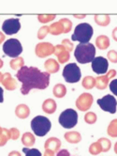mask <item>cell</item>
<instances>
[{
	"label": "cell",
	"mask_w": 117,
	"mask_h": 156,
	"mask_svg": "<svg viewBox=\"0 0 117 156\" xmlns=\"http://www.w3.org/2000/svg\"><path fill=\"white\" fill-rule=\"evenodd\" d=\"M17 79L22 83L21 92L27 95L31 90H45L50 84V73H42L36 67H23L16 73Z\"/></svg>",
	"instance_id": "6da1fadb"
},
{
	"label": "cell",
	"mask_w": 117,
	"mask_h": 156,
	"mask_svg": "<svg viewBox=\"0 0 117 156\" xmlns=\"http://www.w3.org/2000/svg\"><path fill=\"white\" fill-rule=\"evenodd\" d=\"M74 55L77 61L81 64L92 62L95 59V47L92 43H79L76 46Z\"/></svg>",
	"instance_id": "7a4b0ae2"
},
{
	"label": "cell",
	"mask_w": 117,
	"mask_h": 156,
	"mask_svg": "<svg viewBox=\"0 0 117 156\" xmlns=\"http://www.w3.org/2000/svg\"><path fill=\"white\" fill-rule=\"evenodd\" d=\"M52 123L48 118L37 116L31 120V129L37 136H44L51 130Z\"/></svg>",
	"instance_id": "3957f363"
},
{
	"label": "cell",
	"mask_w": 117,
	"mask_h": 156,
	"mask_svg": "<svg viewBox=\"0 0 117 156\" xmlns=\"http://www.w3.org/2000/svg\"><path fill=\"white\" fill-rule=\"evenodd\" d=\"M93 27L89 24L82 23L75 27L71 39L72 41H77L80 43H88L93 36Z\"/></svg>",
	"instance_id": "277c9868"
},
{
	"label": "cell",
	"mask_w": 117,
	"mask_h": 156,
	"mask_svg": "<svg viewBox=\"0 0 117 156\" xmlns=\"http://www.w3.org/2000/svg\"><path fill=\"white\" fill-rule=\"evenodd\" d=\"M59 123L65 129H71L76 126L78 122V114L74 109L69 108L60 114L59 116Z\"/></svg>",
	"instance_id": "5b68a950"
},
{
	"label": "cell",
	"mask_w": 117,
	"mask_h": 156,
	"mask_svg": "<svg viewBox=\"0 0 117 156\" xmlns=\"http://www.w3.org/2000/svg\"><path fill=\"white\" fill-rule=\"evenodd\" d=\"M3 52L8 57L16 58L23 52V46L17 39H8L3 44Z\"/></svg>",
	"instance_id": "8992f818"
},
{
	"label": "cell",
	"mask_w": 117,
	"mask_h": 156,
	"mask_svg": "<svg viewBox=\"0 0 117 156\" xmlns=\"http://www.w3.org/2000/svg\"><path fill=\"white\" fill-rule=\"evenodd\" d=\"M64 79L68 83H77L82 77L81 70L76 63H69L65 66L62 73Z\"/></svg>",
	"instance_id": "52a82bcc"
},
{
	"label": "cell",
	"mask_w": 117,
	"mask_h": 156,
	"mask_svg": "<svg viewBox=\"0 0 117 156\" xmlns=\"http://www.w3.org/2000/svg\"><path fill=\"white\" fill-rule=\"evenodd\" d=\"M98 105L103 111H106V112H109L111 114H114L116 112L117 101L112 95L108 94L101 99H99Z\"/></svg>",
	"instance_id": "ba28073f"
},
{
	"label": "cell",
	"mask_w": 117,
	"mask_h": 156,
	"mask_svg": "<svg viewBox=\"0 0 117 156\" xmlns=\"http://www.w3.org/2000/svg\"><path fill=\"white\" fill-rule=\"evenodd\" d=\"M35 54L38 58H46L55 54V46L51 42H39L35 48Z\"/></svg>",
	"instance_id": "9c48e42d"
},
{
	"label": "cell",
	"mask_w": 117,
	"mask_h": 156,
	"mask_svg": "<svg viewBox=\"0 0 117 156\" xmlns=\"http://www.w3.org/2000/svg\"><path fill=\"white\" fill-rule=\"evenodd\" d=\"M20 28H21L20 20L17 18L8 19L6 21H4V23L2 25V30L7 35L16 34V33L20 30Z\"/></svg>",
	"instance_id": "30bf717a"
},
{
	"label": "cell",
	"mask_w": 117,
	"mask_h": 156,
	"mask_svg": "<svg viewBox=\"0 0 117 156\" xmlns=\"http://www.w3.org/2000/svg\"><path fill=\"white\" fill-rule=\"evenodd\" d=\"M109 68V62L103 57L95 58L92 61V70L98 74H104L108 72Z\"/></svg>",
	"instance_id": "8fae6325"
},
{
	"label": "cell",
	"mask_w": 117,
	"mask_h": 156,
	"mask_svg": "<svg viewBox=\"0 0 117 156\" xmlns=\"http://www.w3.org/2000/svg\"><path fill=\"white\" fill-rule=\"evenodd\" d=\"M93 96L90 93H82L76 100V106L80 111H87L93 104Z\"/></svg>",
	"instance_id": "7c38bea8"
},
{
	"label": "cell",
	"mask_w": 117,
	"mask_h": 156,
	"mask_svg": "<svg viewBox=\"0 0 117 156\" xmlns=\"http://www.w3.org/2000/svg\"><path fill=\"white\" fill-rule=\"evenodd\" d=\"M114 76H116V72L114 70H110V72H108L106 75L97 77L95 78V87L100 90H105L108 87L110 80L112 79Z\"/></svg>",
	"instance_id": "4fadbf2b"
},
{
	"label": "cell",
	"mask_w": 117,
	"mask_h": 156,
	"mask_svg": "<svg viewBox=\"0 0 117 156\" xmlns=\"http://www.w3.org/2000/svg\"><path fill=\"white\" fill-rule=\"evenodd\" d=\"M55 55L57 57V59L61 64L69 60V52L62 44L55 46Z\"/></svg>",
	"instance_id": "5bb4252c"
},
{
	"label": "cell",
	"mask_w": 117,
	"mask_h": 156,
	"mask_svg": "<svg viewBox=\"0 0 117 156\" xmlns=\"http://www.w3.org/2000/svg\"><path fill=\"white\" fill-rule=\"evenodd\" d=\"M1 83L3 84V86L5 87V88H6L7 90L12 91V90H16V87H17L16 80L12 76V74H10L9 73H5L3 74Z\"/></svg>",
	"instance_id": "9a60e30c"
},
{
	"label": "cell",
	"mask_w": 117,
	"mask_h": 156,
	"mask_svg": "<svg viewBox=\"0 0 117 156\" xmlns=\"http://www.w3.org/2000/svg\"><path fill=\"white\" fill-rule=\"evenodd\" d=\"M61 148V141L60 139L56 137H50L46 140L44 144V149L45 151H59Z\"/></svg>",
	"instance_id": "2e32d148"
},
{
	"label": "cell",
	"mask_w": 117,
	"mask_h": 156,
	"mask_svg": "<svg viewBox=\"0 0 117 156\" xmlns=\"http://www.w3.org/2000/svg\"><path fill=\"white\" fill-rule=\"evenodd\" d=\"M42 110L44 111L46 114H54L56 110V103L55 100L52 99H47L42 104Z\"/></svg>",
	"instance_id": "e0dca14e"
},
{
	"label": "cell",
	"mask_w": 117,
	"mask_h": 156,
	"mask_svg": "<svg viewBox=\"0 0 117 156\" xmlns=\"http://www.w3.org/2000/svg\"><path fill=\"white\" fill-rule=\"evenodd\" d=\"M65 139L70 143V144H77L82 140V136L81 133L77 131H70V132H67L64 136Z\"/></svg>",
	"instance_id": "ac0fdd59"
},
{
	"label": "cell",
	"mask_w": 117,
	"mask_h": 156,
	"mask_svg": "<svg viewBox=\"0 0 117 156\" xmlns=\"http://www.w3.org/2000/svg\"><path fill=\"white\" fill-rule=\"evenodd\" d=\"M44 67L48 73H55L59 71V63L54 58L47 59L44 63Z\"/></svg>",
	"instance_id": "d6986e66"
},
{
	"label": "cell",
	"mask_w": 117,
	"mask_h": 156,
	"mask_svg": "<svg viewBox=\"0 0 117 156\" xmlns=\"http://www.w3.org/2000/svg\"><path fill=\"white\" fill-rule=\"evenodd\" d=\"M15 114L19 119H25L30 115V109L26 105H19L15 108Z\"/></svg>",
	"instance_id": "ffe728a7"
},
{
	"label": "cell",
	"mask_w": 117,
	"mask_h": 156,
	"mask_svg": "<svg viewBox=\"0 0 117 156\" xmlns=\"http://www.w3.org/2000/svg\"><path fill=\"white\" fill-rule=\"evenodd\" d=\"M110 39L105 35H100L95 39V46L100 50L107 49L110 46Z\"/></svg>",
	"instance_id": "44dd1931"
},
{
	"label": "cell",
	"mask_w": 117,
	"mask_h": 156,
	"mask_svg": "<svg viewBox=\"0 0 117 156\" xmlns=\"http://www.w3.org/2000/svg\"><path fill=\"white\" fill-rule=\"evenodd\" d=\"M35 142H36V138H35V136L33 135V133L27 132V133H25L23 135L22 143L25 145V146H26L27 148L33 146V145L35 144Z\"/></svg>",
	"instance_id": "7402d4cb"
},
{
	"label": "cell",
	"mask_w": 117,
	"mask_h": 156,
	"mask_svg": "<svg viewBox=\"0 0 117 156\" xmlns=\"http://www.w3.org/2000/svg\"><path fill=\"white\" fill-rule=\"evenodd\" d=\"M52 92H54L55 97L59 98V99L63 98V97H65V95L67 94V87L64 86L63 84H56L54 87Z\"/></svg>",
	"instance_id": "603a6c76"
},
{
	"label": "cell",
	"mask_w": 117,
	"mask_h": 156,
	"mask_svg": "<svg viewBox=\"0 0 117 156\" xmlns=\"http://www.w3.org/2000/svg\"><path fill=\"white\" fill-rule=\"evenodd\" d=\"M94 20L99 26H101V27H107L110 24V22H111L110 15H107V14H106V15L97 14V15H95Z\"/></svg>",
	"instance_id": "cb8c5ba5"
},
{
	"label": "cell",
	"mask_w": 117,
	"mask_h": 156,
	"mask_svg": "<svg viewBox=\"0 0 117 156\" xmlns=\"http://www.w3.org/2000/svg\"><path fill=\"white\" fill-rule=\"evenodd\" d=\"M64 33V28H63V26L60 22H56V23H54L50 26V34L52 35H60Z\"/></svg>",
	"instance_id": "d4e9b609"
},
{
	"label": "cell",
	"mask_w": 117,
	"mask_h": 156,
	"mask_svg": "<svg viewBox=\"0 0 117 156\" xmlns=\"http://www.w3.org/2000/svg\"><path fill=\"white\" fill-rule=\"evenodd\" d=\"M9 66L10 68L13 69V70H21L25 67V61L23 58H12V60L9 61Z\"/></svg>",
	"instance_id": "484cf974"
},
{
	"label": "cell",
	"mask_w": 117,
	"mask_h": 156,
	"mask_svg": "<svg viewBox=\"0 0 117 156\" xmlns=\"http://www.w3.org/2000/svg\"><path fill=\"white\" fill-rule=\"evenodd\" d=\"M82 87L85 90H91L94 87H95V78H94L91 75L85 76L82 79Z\"/></svg>",
	"instance_id": "4316f807"
},
{
	"label": "cell",
	"mask_w": 117,
	"mask_h": 156,
	"mask_svg": "<svg viewBox=\"0 0 117 156\" xmlns=\"http://www.w3.org/2000/svg\"><path fill=\"white\" fill-rule=\"evenodd\" d=\"M107 133L112 137L117 136V119L111 121V123L109 124L107 129Z\"/></svg>",
	"instance_id": "83f0119b"
},
{
	"label": "cell",
	"mask_w": 117,
	"mask_h": 156,
	"mask_svg": "<svg viewBox=\"0 0 117 156\" xmlns=\"http://www.w3.org/2000/svg\"><path fill=\"white\" fill-rule=\"evenodd\" d=\"M98 142L99 143L100 147H101V149H102V152H107V151L111 149L112 143H111V141H110L109 139L103 137V138H99V139L98 140Z\"/></svg>",
	"instance_id": "f1b7e54d"
},
{
	"label": "cell",
	"mask_w": 117,
	"mask_h": 156,
	"mask_svg": "<svg viewBox=\"0 0 117 156\" xmlns=\"http://www.w3.org/2000/svg\"><path fill=\"white\" fill-rule=\"evenodd\" d=\"M64 28V33H69L72 28V22L68 18H62L59 20Z\"/></svg>",
	"instance_id": "f546056e"
},
{
	"label": "cell",
	"mask_w": 117,
	"mask_h": 156,
	"mask_svg": "<svg viewBox=\"0 0 117 156\" xmlns=\"http://www.w3.org/2000/svg\"><path fill=\"white\" fill-rule=\"evenodd\" d=\"M55 14H39L38 15V20L42 24H47L55 18Z\"/></svg>",
	"instance_id": "4dcf8cb0"
},
{
	"label": "cell",
	"mask_w": 117,
	"mask_h": 156,
	"mask_svg": "<svg viewBox=\"0 0 117 156\" xmlns=\"http://www.w3.org/2000/svg\"><path fill=\"white\" fill-rule=\"evenodd\" d=\"M89 152L92 155H98L100 152H102V149L100 147L99 143V142H95V143L91 144V146L89 147Z\"/></svg>",
	"instance_id": "1f68e13d"
},
{
	"label": "cell",
	"mask_w": 117,
	"mask_h": 156,
	"mask_svg": "<svg viewBox=\"0 0 117 156\" xmlns=\"http://www.w3.org/2000/svg\"><path fill=\"white\" fill-rule=\"evenodd\" d=\"M97 115H95L94 112H87L85 115H84V120H85L86 123L88 124H94L97 121Z\"/></svg>",
	"instance_id": "d6a6232c"
},
{
	"label": "cell",
	"mask_w": 117,
	"mask_h": 156,
	"mask_svg": "<svg viewBox=\"0 0 117 156\" xmlns=\"http://www.w3.org/2000/svg\"><path fill=\"white\" fill-rule=\"evenodd\" d=\"M8 139H10L9 136V132L7 129H4L3 133L0 136V147H3L7 144V142L8 141Z\"/></svg>",
	"instance_id": "836d02e7"
},
{
	"label": "cell",
	"mask_w": 117,
	"mask_h": 156,
	"mask_svg": "<svg viewBox=\"0 0 117 156\" xmlns=\"http://www.w3.org/2000/svg\"><path fill=\"white\" fill-rule=\"evenodd\" d=\"M48 33H50V27L48 26H43V27H41L39 28V30L38 31V38L39 40H42V39H44Z\"/></svg>",
	"instance_id": "e575fe53"
},
{
	"label": "cell",
	"mask_w": 117,
	"mask_h": 156,
	"mask_svg": "<svg viewBox=\"0 0 117 156\" xmlns=\"http://www.w3.org/2000/svg\"><path fill=\"white\" fill-rule=\"evenodd\" d=\"M23 151L25 153V156H42L41 152L38 149H28L24 148Z\"/></svg>",
	"instance_id": "d590c367"
},
{
	"label": "cell",
	"mask_w": 117,
	"mask_h": 156,
	"mask_svg": "<svg viewBox=\"0 0 117 156\" xmlns=\"http://www.w3.org/2000/svg\"><path fill=\"white\" fill-rule=\"evenodd\" d=\"M9 132V136H10V139L12 140H17L19 137H20V132L18 129L16 128H12L8 130Z\"/></svg>",
	"instance_id": "8d00e7d4"
},
{
	"label": "cell",
	"mask_w": 117,
	"mask_h": 156,
	"mask_svg": "<svg viewBox=\"0 0 117 156\" xmlns=\"http://www.w3.org/2000/svg\"><path fill=\"white\" fill-rule=\"evenodd\" d=\"M107 57L112 63H117V52L115 50H111L107 53Z\"/></svg>",
	"instance_id": "74e56055"
},
{
	"label": "cell",
	"mask_w": 117,
	"mask_h": 156,
	"mask_svg": "<svg viewBox=\"0 0 117 156\" xmlns=\"http://www.w3.org/2000/svg\"><path fill=\"white\" fill-rule=\"evenodd\" d=\"M62 45L65 47L69 52H71L73 50V47H74L73 43L69 40H68V39H65V40L62 41Z\"/></svg>",
	"instance_id": "f35d334b"
},
{
	"label": "cell",
	"mask_w": 117,
	"mask_h": 156,
	"mask_svg": "<svg viewBox=\"0 0 117 156\" xmlns=\"http://www.w3.org/2000/svg\"><path fill=\"white\" fill-rule=\"evenodd\" d=\"M110 90L115 96H117V79H113L110 83Z\"/></svg>",
	"instance_id": "ab89813d"
},
{
	"label": "cell",
	"mask_w": 117,
	"mask_h": 156,
	"mask_svg": "<svg viewBox=\"0 0 117 156\" xmlns=\"http://www.w3.org/2000/svg\"><path fill=\"white\" fill-rule=\"evenodd\" d=\"M56 156H70V154L68 151V150H61L57 152Z\"/></svg>",
	"instance_id": "60d3db41"
},
{
	"label": "cell",
	"mask_w": 117,
	"mask_h": 156,
	"mask_svg": "<svg viewBox=\"0 0 117 156\" xmlns=\"http://www.w3.org/2000/svg\"><path fill=\"white\" fill-rule=\"evenodd\" d=\"M8 156H22L20 154V152L19 151H10L9 153H8Z\"/></svg>",
	"instance_id": "b9f144b4"
},
{
	"label": "cell",
	"mask_w": 117,
	"mask_h": 156,
	"mask_svg": "<svg viewBox=\"0 0 117 156\" xmlns=\"http://www.w3.org/2000/svg\"><path fill=\"white\" fill-rule=\"evenodd\" d=\"M112 38L115 41H117V27L112 30Z\"/></svg>",
	"instance_id": "7bdbcfd3"
},
{
	"label": "cell",
	"mask_w": 117,
	"mask_h": 156,
	"mask_svg": "<svg viewBox=\"0 0 117 156\" xmlns=\"http://www.w3.org/2000/svg\"><path fill=\"white\" fill-rule=\"evenodd\" d=\"M3 88L0 87V104L1 103H3V101H4V97H3Z\"/></svg>",
	"instance_id": "ee69618b"
},
{
	"label": "cell",
	"mask_w": 117,
	"mask_h": 156,
	"mask_svg": "<svg viewBox=\"0 0 117 156\" xmlns=\"http://www.w3.org/2000/svg\"><path fill=\"white\" fill-rule=\"evenodd\" d=\"M43 156H55V152L51 151H45Z\"/></svg>",
	"instance_id": "f6af8a7d"
},
{
	"label": "cell",
	"mask_w": 117,
	"mask_h": 156,
	"mask_svg": "<svg viewBox=\"0 0 117 156\" xmlns=\"http://www.w3.org/2000/svg\"><path fill=\"white\" fill-rule=\"evenodd\" d=\"M6 37H5V34L2 32H0V44H1L4 41H5Z\"/></svg>",
	"instance_id": "bcb514c9"
},
{
	"label": "cell",
	"mask_w": 117,
	"mask_h": 156,
	"mask_svg": "<svg viewBox=\"0 0 117 156\" xmlns=\"http://www.w3.org/2000/svg\"><path fill=\"white\" fill-rule=\"evenodd\" d=\"M74 17H76V18H81V19H82V18H84L86 16V14H82V15H79V14H74L73 15Z\"/></svg>",
	"instance_id": "7dc6e473"
},
{
	"label": "cell",
	"mask_w": 117,
	"mask_h": 156,
	"mask_svg": "<svg viewBox=\"0 0 117 156\" xmlns=\"http://www.w3.org/2000/svg\"><path fill=\"white\" fill-rule=\"evenodd\" d=\"M3 65H4V63H3L2 59H1V58H0V69H1V68H2V67H3Z\"/></svg>",
	"instance_id": "c3c4849f"
},
{
	"label": "cell",
	"mask_w": 117,
	"mask_h": 156,
	"mask_svg": "<svg viewBox=\"0 0 117 156\" xmlns=\"http://www.w3.org/2000/svg\"><path fill=\"white\" fill-rule=\"evenodd\" d=\"M114 151H115V153L117 154V142L115 143V146H114Z\"/></svg>",
	"instance_id": "681fc988"
},
{
	"label": "cell",
	"mask_w": 117,
	"mask_h": 156,
	"mask_svg": "<svg viewBox=\"0 0 117 156\" xmlns=\"http://www.w3.org/2000/svg\"><path fill=\"white\" fill-rule=\"evenodd\" d=\"M3 131H4V129H3V128H1V127H0V136H1L2 133H3Z\"/></svg>",
	"instance_id": "f907efd6"
},
{
	"label": "cell",
	"mask_w": 117,
	"mask_h": 156,
	"mask_svg": "<svg viewBox=\"0 0 117 156\" xmlns=\"http://www.w3.org/2000/svg\"><path fill=\"white\" fill-rule=\"evenodd\" d=\"M2 76H3V73H2L1 72H0V82L2 81Z\"/></svg>",
	"instance_id": "816d5d0a"
}]
</instances>
